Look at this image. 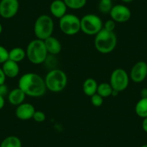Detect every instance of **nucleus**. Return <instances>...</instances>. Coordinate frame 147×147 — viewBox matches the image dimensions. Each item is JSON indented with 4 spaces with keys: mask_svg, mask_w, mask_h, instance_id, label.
<instances>
[{
    "mask_svg": "<svg viewBox=\"0 0 147 147\" xmlns=\"http://www.w3.org/2000/svg\"><path fill=\"white\" fill-rule=\"evenodd\" d=\"M18 87L26 95L32 97H40L44 95L46 88L45 80L35 73H26L20 78Z\"/></svg>",
    "mask_w": 147,
    "mask_h": 147,
    "instance_id": "f257e3e1",
    "label": "nucleus"
},
{
    "mask_svg": "<svg viewBox=\"0 0 147 147\" xmlns=\"http://www.w3.org/2000/svg\"><path fill=\"white\" fill-rule=\"evenodd\" d=\"M142 128L146 133H147V117L145 118H143Z\"/></svg>",
    "mask_w": 147,
    "mask_h": 147,
    "instance_id": "7c9ffc66",
    "label": "nucleus"
},
{
    "mask_svg": "<svg viewBox=\"0 0 147 147\" xmlns=\"http://www.w3.org/2000/svg\"><path fill=\"white\" fill-rule=\"evenodd\" d=\"M81 31L85 35H96L103 28L101 18L94 14H87L80 19Z\"/></svg>",
    "mask_w": 147,
    "mask_h": 147,
    "instance_id": "423d86ee",
    "label": "nucleus"
},
{
    "mask_svg": "<svg viewBox=\"0 0 147 147\" xmlns=\"http://www.w3.org/2000/svg\"><path fill=\"white\" fill-rule=\"evenodd\" d=\"M2 70L5 74L6 77L9 78H15L18 77L20 72V67L18 63L8 59L3 63Z\"/></svg>",
    "mask_w": 147,
    "mask_h": 147,
    "instance_id": "2eb2a0df",
    "label": "nucleus"
},
{
    "mask_svg": "<svg viewBox=\"0 0 147 147\" xmlns=\"http://www.w3.org/2000/svg\"><path fill=\"white\" fill-rule=\"evenodd\" d=\"M0 147H22V141L16 136H9L2 141Z\"/></svg>",
    "mask_w": 147,
    "mask_h": 147,
    "instance_id": "aec40b11",
    "label": "nucleus"
},
{
    "mask_svg": "<svg viewBox=\"0 0 147 147\" xmlns=\"http://www.w3.org/2000/svg\"><path fill=\"white\" fill-rule=\"evenodd\" d=\"M35 112V107L30 103H22L18 106L15 110V115L21 121L32 119Z\"/></svg>",
    "mask_w": 147,
    "mask_h": 147,
    "instance_id": "f8f14e48",
    "label": "nucleus"
},
{
    "mask_svg": "<svg viewBox=\"0 0 147 147\" xmlns=\"http://www.w3.org/2000/svg\"><path fill=\"white\" fill-rule=\"evenodd\" d=\"M113 91V89L112 86L110 85V83L103 82L98 84L97 93L103 98H105V97L112 96Z\"/></svg>",
    "mask_w": 147,
    "mask_h": 147,
    "instance_id": "412c9836",
    "label": "nucleus"
},
{
    "mask_svg": "<svg viewBox=\"0 0 147 147\" xmlns=\"http://www.w3.org/2000/svg\"><path fill=\"white\" fill-rule=\"evenodd\" d=\"M94 36V47L100 53L107 54L115 50L117 45V36L115 32L102 28Z\"/></svg>",
    "mask_w": 147,
    "mask_h": 147,
    "instance_id": "f03ea898",
    "label": "nucleus"
},
{
    "mask_svg": "<svg viewBox=\"0 0 147 147\" xmlns=\"http://www.w3.org/2000/svg\"><path fill=\"white\" fill-rule=\"evenodd\" d=\"M44 80L47 90L56 93L63 91L68 82L66 73L59 69L51 70L46 74Z\"/></svg>",
    "mask_w": 147,
    "mask_h": 147,
    "instance_id": "20e7f679",
    "label": "nucleus"
},
{
    "mask_svg": "<svg viewBox=\"0 0 147 147\" xmlns=\"http://www.w3.org/2000/svg\"><path fill=\"white\" fill-rule=\"evenodd\" d=\"M97 87H98V84H97V81L94 79L87 78L84 82V83H83V92L86 95L89 96V97H91L93 94L97 93Z\"/></svg>",
    "mask_w": 147,
    "mask_h": 147,
    "instance_id": "f3484780",
    "label": "nucleus"
},
{
    "mask_svg": "<svg viewBox=\"0 0 147 147\" xmlns=\"http://www.w3.org/2000/svg\"><path fill=\"white\" fill-rule=\"evenodd\" d=\"M26 94L19 87L13 89L8 94V100L9 103L13 105H20L24 102Z\"/></svg>",
    "mask_w": 147,
    "mask_h": 147,
    "instance_id": "dca6fc26",
    "label": "nucleus"
},
{
    "mask_svg": "<svg viewBox=\"0 0 147 147\" xmlns=\"http://www.w3.org/2000/svg\"><path fill=\"white\" fill-rule=\"evenodd\" d=\"M9 59V51L3 46H0V63H4Z\"/></svg>",
    "mask_w": 147,
    "mask_h": 147,
    "instance_id": "a878e982",
    "label": "nucleus"
},
{
    "mask_svg": "<svg viewBox=\"0 0 147 147\" xmlns=\"http://www.w3.org/2000/svg\"><path fill=\"white\" fill-rule=\"evenodd\" d=\"M110 84L114 90L123 92L129 84V76L126 71L121 68L115 69L110 75Z\"/></svg>",
    "mask_w": 147,
    "mask_h": 147,
    "instance_id": "6e6552de",
    "label": "nucleus"
},
{
    "mask_svg": "<svg viewBox=\"0 0 147 147\" xmlns=\"http://www.w3.org/2000/svg\"><path fill=\"white\" fill-rule=\"evenodd\" d=\"M115 23L116 22L115 21L113 20L112 19L108 20L106 21L105 22L103 25V29L106 30L107 31H111V32H113L115 28Z\"/></svg>",
    "mask_w": 147,
    "mask_h": 147,
    "instance_id": "bb28decb",
    "label": "nucleus"
},
{
    "mask_svg": "<svg viewBox=\"0 0 147 147\" xmlns=\"http://www.w3.org/2000/svg\"><path fill=\"white\" fill-rule=\"evenodd\" d=\"M5 98H4V97H2V95H0V110H2V109L3 108L4 106H5Z\"/></svg>",
    "mask_w": 147,
    "mask_h": 147,
    "instance_id": "2f4dec72",
    "label": "nucleus"
},
{
    "mask_svg": "<svg viewBox=\"0 0 147 147\" xmlns=\"http://www.w3.org/2000/svg\"><path fill=\"white\" fill-rule=\"evenodd\" d=\"M6 75H5V74L4 73L2 69V68H0V85L5 84V80H6Z\"/></svg>",
    "mask_w": 147,
    "mask_h": 147,
    "instance_id": "c85d7f7f",
    "label": "nucleus"
},
{
    "mask_svg": "<svg viewBox=\"0 0 147 147\" xmlns=\"http://www.w3.org/2000/svg\"><path fill=\"white\" fill-rule=\"evenodd\" d=\"M67 8L63 0H54L50 5V12L53 17L60 19L66 14Z\"/></svg>",
    "mask_w": 147,
    "mask_h": 147,
    "instance_id": "ddd939ff",
    "label": "nucleus"
},
{
    "mask_svg": "<svg viewBox=\"0 0 147 147\" xmlns=\"http://www.w3.org/2000/svg\"><path fill=\"white\" fill-rule=\"evenodd\" d=\"M66 7L71 9H80L87 4V0H63Z\"/></svg>",
    "mask_w": 147,
    "mask_h": 147,
    "instance_id": "4be33fe9",
    "label": "nucleus"
},
{
    "mask_svg": "<svg viewBox=\"0 0 147 147\" xmlns=\"http://www.w3.org/2000/svg\"><path fill=\"white\" fill-rule=\"evenodd\" d=\"M2 30H3V28H2V25H1V23H0V34L2 33Z\"/></svg>",
    "mask_w": 147,
    "mask_h": 147,
    "instance_id": "72a5a7b5",
    "label": "nucleus"
},
{
    "mask_svg": "<svg viewBox=\"0 0 147 147\" xmlns=\"http://www.w3.org/2000/svg\"><path fill=\"white\" fill-rule=\"evenodd\" d=\"M112 1H113V0H112Z\"/></svg>",
    "mask_w": 147,
    "mask_h": 147,
    "instance_id": "c9c22d12",
    "label": "nucleus"
},
{
    "mask_svg": "<svg viewBox=\"0 0 147 147\" xmlns=\"http://www.w3.org/2000/svg\"><path fill=\"white\" fill-rule=\"evenodd\" d=\"M59 28L66 35H74L81 30L80 19L73 14H66L59 19Z\"/></svg>",
    "mask_w": 147,
    "mask_h": 147,
    "instance_id": "0eeeda50",
    "label": "nucleus"
},
{
    "mask_svg": "<svg viewBox=\"0 0 147 147\" xmlns=\"http://www.w3.org/2000/svg\"><path fill=\"white\" fill-rule=\"evenodd\" d=\"M26 57L30 62L38 65L46 61L48 57V51L45 46L44 40L35 39L28 43L26 49Z\"/></svg>",
    "mask_w": 147,
    "mask_h": 147,
    "instance_id": "7ed1b4c3",
    "label": "nucleus"
},
{
    "mask_svg": "<svg viewBox=\"0 0 147 147\" xmlns=\"http://www.w3.org/2000/svg\"><path fill=\"white\" fill-rule=\"evenodd\" d=\"M111 19L115 22L124 23L131 19V12L128 7L123 5H116L113 7L110 12Z\"/></svg>",
    "mask_w": 147,
    "mask_h": 147,
    "instance_id": "9d476101",
    "label": "nucleus"
},
{
    "mask_svg": "<svg viewBox=\"0 0 147 147\" xmlns=\"http://www.w3.org/2000/svg\"><path fill=\"white\" fill-rule=\"evenodd\" d=\"M8 93V87L5 84L0 85V95L5 97Z\"/></svg>",
    "mask_w": 147,
    "mask_h": 147,
    "instance_id": "cd10ccee",
    "label": "nucleus"
},
{
    "mask_svg": "<svg viewBox=\"0 0 147 147\" xmlns=\"http://www.w3.org/2000/svg\"><path fill=\"white\" fill-rule=\"evenodd\" d=\"M135 112L138 117L145 118L147 117V98H141L135 107Z\"/></svg>",
    "mask_w": 147,
    "mask_h": 147,
    "instance_id": "6ab92c4d",
    "label": "nucleus"
},
{
    "mask_svg": "<svg viewBox=\"0 0 147 147\" xmlns=\"http://www.w3.org/2000/svg\"><path fill=\"white\" fill-rule=\"evenodd\" d=\"M141 147H147V144H144V145L141 146Z\"/></svg>",
    "mask_w": 147,
    "mask_h": 147,
    "instance_id": "f704fd0d",
    "label": "nucleus"
},
{
    "mask_svg": "<svg viewBox=\"0 0 147 147\" xmlns=\"http://www.w3.org/2000/svg\"><path fill=\"white\" fill-rule=\"evenodd\" d=\"M147 77V63L145 61H138L133 66L130 73V78L134 82L141 83Z\"/></svg>",
    "mask_w": 147,
    "mask_h": 147,
    "instance_id": "9b49d317",
    "label": "nucleus"
},
{
    "mask_svg": "<svg viewBox=\"0 0 147 147\" xmlns=\"http://www.w3.org/2000/svg\"><path fill=\"white\" fill-rule=\"evenodd\" d=\"M54 29L53 19L48 15H40L34 23L33 31L37 39L44 40L51 36Z\"/></svg>",
    "mask_w": 147,
    "mask_h": 147,
    "instance_id": "39448f33",
    "label": "nucleus"
},
{
    "mask_svg": "<svg viewBox=\"0 0 147 147\" xmlns=\"http://www.w3.org/2000/svg\"><path fill=\"white\" fill-rule=\"evenodd\" d=\"M91 102L94 107H100L103 104V97L96 93L91 96Z\"/></svg>",
    "mask_w": 147,
    "mask_h": 147,
    "instance_id": "393cba45",
    "label": "nucleus"
},
{
    "mask_svg": "<svg viewBox=\"0 0 147 147\" xmlns=\"http://www.w3.org/2000/svg\"><path fill=\"white\" fill-rule=\"evenodd\" d=\"M46 114L43 112V111H40V110H35V113H34L32 119L37 123H43L46 121Z\"/></svg>",
    "mask_w": 147,
    "mask_h": 147,
    "instance_id": "b1692460",
    "label": "nucleus"
},
{
    "mask_svg": "<svg viewBox=\"0 0 147 147\" xmlns=\"http://www.w3.org/2000/svg\"><path fill=\"white\" fill-rule=\"evenodd\" d=\"M20 4L18 0H1L0 16L5 19L14 18L18 12Z\"/></svg>",
    "mask_w": 147,
    "mask_h": 147,
    "instance_id": "1a4fd4ad",
    "label": "nucleus"
},
{
    "mask_svg": "<svg viewBox=\"0 0 147 147\" xmlns=\"http://www.w3.org/2000/svg\"><path fill=\"white\" fill-rule=\"evenodd\" d=\"M26 57V51L20 47L14 48L9 51V59L13 61L19 63Z\"/></svg>",
    "mask_w": 147,
    "mask_h": 147,
    "instance_id": "a211bd4d",
    "label": "nucleus"
},
{
    "mask_svg": "<svg viewBox=\"0 0 147 147\" xmlns=\"http://www.w3.org/2000/svg\"><path fill=\"white\" fill-rule=\"evenodd\" d=\"M121 1L124 3H131V2H134V0H121Z\"/></svg>",
    "mask_w": 147,
    "mask_h": 147,
    "instance_id": "473e14b6",
    "label": "nucleus"
},
{
    "mask_svg": "<svg viewBox=\"0 0 147 147\" xmlns=\"http://www.w3.org/2000/svg\"><path fill=\"white\" fill-rule=\"evenodd\" d=\"M141 98H147V88H143L140 92Z\"/></svg>",
    "mask_w": 147,
    "mask_h": 147,
    "instance_id": "c756f323",
    "label": "nucleus"
},
{
    "mask_svg": "<svg viewBox=\"0 0 147 147\" xmlns=\"http://www.w3.org/2000/svg\"><path fill=\"white\" fill-rule=\"evenodd\" d=\"M45 46L48 53L51 55H57L61 51L62 46L61 42L56 38L53 36H50L49 38L44 40Z\"/></svg>",
    "mask_w": 147,
    "mask_h": 147,
    "instance_id": "4468645a",
    "label": "nucleus"
},
{
    "mask_svg": "<svg viewBox=\"0 0 147 147\" xmlns=\"http://www.w3.org/2000/svg\"><path fill=\"white\" fill-rule=\"evenodd\" d=\"M113 7V5L112 0H100L98 5V9L101 13L110 14Z\"/></svg>",
    "mask_w": 147,
    "mask_h": 147,
    "instance_id": "5701e85b",
    "label": "nucleus"
}]
</instances>
